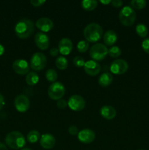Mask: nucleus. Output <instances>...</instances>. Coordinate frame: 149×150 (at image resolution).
I'll return each instance as SVG.
<instances>
[{"mask_svg":"<svg viewBox=\"0 0 149 150\" xmlns=\"http://www.w3.org/2000/svg\"><path fill=\"white\" fill-rule=\"evenodd\" d=\"M34 32V23L31 20L23 18L19 21L15 26V32L18 38L26 39L32 35Z\"/></svg>","mask_w":149,"mask_h":150,"instance_id":"obj_1","label":"nucleus"},{"mask_svg":"<svg viewBox=\"0 0 149 150\" xmlns=\"http://www.w3.org/2000/svg\"><path fill=\"white\" fill-rule=\"evenodd\" d=\"M83 35L86 41L89 42H96L102 38L103 35V30L99 24L91 23L85 27Z\"/></svg>","mask_w":149,"mask_h":150,"instance_id":"obj_2","label":"nucleus"},{"mask_svg":"<svg viewBox=\"0 0 149 150\" xmlns=\"http://www.w3.org/2000/svg\"><path fill=\"white\" fill-rule=\"evenodd\" d=\"M5 143L11 149H19L25 146L26 140L21 133L18 131H13L9 133L6 136Z\"/></svg>","mask_w":149,"mask_h":150,"instance_id":"obj_3","label":"nucleus"},{"mask_svg":"<svg viewBox=\"0 0 149 150\" xmlns=\"http://www.w3.org/2000/svg\"><path fill=\"white\" fill-rule=\"evenodd\" d=\"M119 20L124 26H132L136 20V13L134 9L130 6L123 7L119 13Z\"/></svg>","mask_w":149,"mask_h":150,"instance_id":"obj_4","label":"nucleus"},{"mask_svg":"<svg viewBox=\"0 0 149 150\" xmlns=\"http://www.w3.org/2000/svg\"><path fill=\"white\" fill-rule=\"evenodd\" d=\"M89 54L94 61H102L108 54V49L104 44L96 43L91 48Z\"/></svg>","mask_w":149,"mask_h":150,"instance_id":"obj_5","label":"nucleus"},{"mask_svg":"<svg viewBox=\"0 0 149 150\" xmlns=\"http://www.w3.org/2000/svg\"><path fill=\"white\" fill-rule=\"evenodd\" d=\"M48 94L51 99L58 100L61 99L65 94V87L61 82H54L50 85Z\"/></svg>","mask_w":149,"mask_h":150,"instance_id":"obj_6","label":"nucleus"},{"mask_svg":"<svg viewBox=\"0 0 149 150\" xmlns=\"http://www.w3.org/2000/svg\"><path fill=\"white\" fill-rule=\"evenodd\" d=\"M47 64V58L42 53L36 52L32 55L30 60V65L32 70L40 71L43 70Z\"/></svg>","mask_w":149,"mask_h":150,"instance_id":"obj_7","label":"nucleus"},{"mask_svg":"<svg viewBox=\"0 0 149 150\" xmlns=\"http://www.w3.org/2000/svg\"><path fill=\"white\" fill-rule=\"evenodd\" d=\"M68 106L72 111H80L86 106V101L83 99V97L77 95H74L71 96L69 99Z\"/></svg>","mask_w":149,"mask_h":150,"instance_id":"obj_8","label":"nucleus"},{"mask_svg":"<svg viewBox=\"0 0 149 150\" xmlns=\"http://www.w3.org/2000/svg\"><path fill=\"white\" fill-rule=\"evenodd\" d=\"M129 64L125 60L121 59H115L110 64V71L111 73L115 75H121L125 73L128 70Z\"/></svg>","mask_w":149,"mask_h":150,"instance_id":"obj_9","label":"nucleus"},{"mask_svg":"<svg viewBox=\"0 0 149 150\" xmlns=\"http://www.w3.org/2000/svg\"><path fill=\"white\" fill-rule=\"evenodd\" d=\"M14 105L18 112L24 113L29 110L30 102H29V98L26 95H19L15 98Z\"/></svg>","mask_w":149,"mask_h":150,"instance_id":"obj_10","label":"nucleus"},{"mask_svg":"<svg viewBox=\"0 0 149 150\" xmlns=\"http://www.w3.org/2000/svg\"><path fill=\"white\" fill-rule=\"evenodd\" d=\"M83 68L86 74L91 76H96L101 71L100 64L94 60H89L86 62L83 66Z\"/></svg>","mask_w":149,"mask_h":150,"instance_id":"obj_11","label":"nucleus"},{"mask_svg":"<svg viewBox=\"0 0 149 150\" xmlns=\"http://www.w3.org/2000/svg\"><path fill=\"white\" fill-rule=\"evenodd\" d=\"M13 69L18 75H26L29 73V64L24 59H17L13 64Z\"/></svg>","mask_w":149,"mask_h":150,"instance_id":"obj_12","label":"nucleus"},{"mask_svg":"<svg viewBox=\"0 0 149 150\" xmlns=\"http://www.w3.org/2000/svg\"><path fill=\"white\" fill-rule=\"evenodd\" d=\"M95 133L91 129H83L79 131L77 134V139L83 144H91L94 141Z\"/></svg>","mask_w":149,"mask_h":150,"instance_id":"obj_13","label":"nucleus"},{"mask_svg":"<svg viewBox=\"0 0 149 150\" xmlns=\"http://www.w3.org/2000/svg\"><path fill=\"white\" fill-rule=\"evenodd\" d=\"M35 44L40 50L48 49L50 45L49 38L43 32H38L34 38Z\"/></svg>","mask_w":149,"mask_h":150,"instance_id":"obj_14","label":"nucleus"},{"mask_svg":"<svg viewBox=\"0 0 149 150\" xmlns=\"http://www.w3.org/2000/svg\"><path fill=\"white\" fill-rule=\"evenodd\" d=\"M37 27L43 32H48L53 28V22L49 18H41L35 23Z\"/></svg>","mask_w":149,"mask_h":150,"instance_id":"obj_15","label":"nucleus"},{"mask_svg":"<svg viewBox=\"0 0 149 150\" xmlns=\"http://www.w3.org/2000/svg\"><path fill=\"white\" fill-rule=\"evenodd\" d=\"M72 42L69 38H62L58 43V51L62 55H69L72 50Z\"/></svg>","mask_w":149,"mask_h":150,"instance_id":"obj_16","label":"nucleus"},{"mask_svg":"<svg viewBox=\"0 0 149 150\" xmlns=\"http://www.w3.org/2000/svg\"><path fill=\"white\" fill-rule=\"evenodd\" d=\"M39 143L42 148L45 149H50L55 146L56 139L53 135L50 133H45L41 136Z\"/></svg>","mask_w":149,"mask_h":150,"instance_id":"obj_17","label":"nucleus"},{"mask_svg":"<svg viewBox=\"0 0 149 150\" xmlns=\"http://www.w3.org/2000/svg\"><path fill=\"white\" fill-rule=\"evenodd\" d=\"M116 110L111 105H104L100 109V114L104 119L111 120L116 116Z\"/></svg>","mask_w":149,"mask_h":150,"instance_id":"obj_18","label":"nucleus"},{"mask_svg":"<svg viewBox=\"0 0 149 150\" xmlns=\"http://www.w3.org/2000/svg\"><path fill=\"white\" fill-rule=\"evenodd\" d=\"M117 34L113 30H108L103 36L104 42L108 46H113L117 41Z\"/></svg>","mask_w":149,"mask_h":150,"instance_id":"obj_19","label":"nucleus"},{"mask_svg":"<svg viewBox=\"0 0 149 150\" xmlns=\"http://www.w3.org/2000/svg\"><path fill=\"white\" fill-rule=\"evenodd\" d=\"M112 81H113V77H112V74L106 72V73H102L99 76V79H98V83L102 87H107L112 83Z\"/></svg>","mask_w":149,"mask_h":150,"instance_id":"obj_20","label":"nucleus"},{"mask_svg":"<svg viewBox=\"0 0 149 150\" xmlns=\"http://www.w3.org/2000/svg\"><path fill=\"white\" fill-rule=\"evenodd\" d=\"M39 76L35 72H29L26 77V82L29 86H34L39 82Z\"/></svg>","mask_w":149,"mask_h":150,"instance_id":"obj_21","label":"nucleus"},{"mask_svg":"<svg viewBox=\"0 0 149 150\" xmlns=\"http://www.w3.org/2000/svg\"><path fill=\"white\" fill-rule=\"evenodd\" d=\"M82 7L86 11H91L97 7L98 1L96 0H84L81 2Z\"/></svg>","mask_w":149,"mask_h":150,"instance_id":"obj_22","label":"nucleus"},{"mask_svg":"<svg viewBox=\"0 0 149 150\" xmlns=\"http://www.w3.org/2000/svg\"><path fill=\"white\" fill-rule=\"evenodd\" d=\"M56 66L58 70H64L68 67V61L64 57H58L56 60Z\"/></svg>","mask_w":149,"mask_h":150,"instance_id":"obj_23","label":"nucleus"},{"mask_svg":"<svg viewBox=\"0 0 149 150\" xmlns=\"http://www.w3.org/2000/svg\"><path fill=\"white\" fill-rule=\"evenodd\" d=\"M41 135L37 130H31L27 135V141L31 144L37 142L40 139Z\"/></svg>","mask_w":149,"mask_h":150,"instance_id":"obj_24","label":"nucleus"},{"mask_svg":"<svg viewBox=\"0 0 149 150\" xmlns=\"http://www.w3.org/2000/svg\"><path fill=\"white\" fill-rule=\"evenodd\" d=\"M136 32H137V35L140 36V38H145L148 34V27L144 25L143 23H138L136 26Z\"/></svg>","mask_w":149,"mask_h":150,"instance_id":"obj_25","label":"nucleus"},{"mask_svg":"<svg viewBox=\"0 0 149 150\" xmlns=\"http://www.w3.org/2000/svg\"><path fill=\"white\" fill-rule=\"evenodd\" d=\"M45 77L46 79L50 82H56L58 78V73L54 69H48L45 73Z\"/></svg>","mask_w":149,"mask_h":150,"instance_id":"obj_26","label":"nucleus"},{"mask_svg":"<svg viewBox=\"0 0 149 150\" xmlns=\"http://www.w3.org/2000/svg\"><path fill=\"white\" fill-rule=\"evenodd\" d=\"M121 53H122V51L118 46L113 45L108 49V55L112 58H117L120 57L121 55Z\"/></svg>","mask_w":149,"mask_h":150,"instance_id":"obj_27","label":"nucleus"},{"mask_svg":"<svg viewBox=\"0 0 149 150\" xmlns=\"http://www.w3.org/2000/svg\"><path fill=\"white\" fill-rule=\"evenodd\" d=\"M146 1L145 0H131L130 4L132 8L137 9V10H142L146 6Z\"/></svg>","mask_w":149,"mask_h":150,"instance_id":"obj_28","label":"nucleus"},{"mask_svg":"<svg viewBox=\"0 0 149 150\" xmlns=\"http://www.w3.org/2000/svg\"><path fill=\"white\" fill-rule=\"evenodd\" d=\"M89 42L86 40H81L77 43V49L80 53H84L89 49Z\"/></svg>","mask_w":149,"mask_h":150,"instance_id":"obj_29","label":"nucleus"},{"mask_svg":"<svg viewBox=\"0 0 149 150\" xmlns=\"http://www.w3.org/2000/svg\"><path fill=\"white\" fill-rule=\"evenodd\" d=\"M85 63H86V62H85L84 59L81 57L77 56V57H75L73 59V64H74V66H76L77 67H83Z\"/></svg>","mask_w":149,"mask_h":150,"instance_id":"obj_30","label":"nucleus"},{"mask_svg":"<svg viewBox=\"0 0 149 150\" xmlns=\"http://www.w3.org/2000/svg\"><path fill=\"white\" fill-rule=\"evenodd\" d=\"M56 105L58 108L60 109H63V108H65L68 105V103H67V101L64 99H60L58 100H57Z\"/></svg>","mask_w":149,"mask_h":150,"instance_id":"obj_31","label":"nucleus"},{"mask_svg":"<svg viewBox=\"0 0 149 150\" xmlns=\"http://www.w3.org/2000/svg\"><path fill=\"white\" fill-rule=\"evenodd\" d=\"M142 48L145 52L149 54V38H146L142 42Z\"/></svg>","mask_w":149,"mask_h":150,"instance_id":"obj_32","label":"nucleus"},{"mask_svg":"<svg viewBox=\"0 0 149 150\" xmlns=\"http://www.w3.org/2000/svg\"><path fill=\"white\" fill-rule=\"evenodd\" d=\"M68 132L70 135H72V136H75V135L78 134L79 130L78 128H77L76 126L72 125L68 128Z\"/></svg>","mask_w":149,"mask_h":150,"instance_id":"obj_33","label":"nucleus"},{"mask_svg":"<svg viewBox=\"0 0 149 150\" xmlns=\"http://www.w3.org/2000/svg\"><path fill=\"white\" fill-rule=\"evenodd\" d=\"M30 3L34 7H40L44 3H45V0H32Z\"/></svg>","mask_w":149,"mask_h":150,"instance_id":"obj_34","label":"nucleus"},{"mask_svg":"<svg viewBox=\"0 0 149 150\" xmlns=\"http://www.w3.org/2000/svg\"><path fill=\"white\" fill-rule=\"evenodd\" d=\"M111 4L114 7H121L123 5V1L121 0H113L111 1Z\"/></svg>","mask_w":149,"mask_h":150,"instance_id":"obj_35","label":"nucleus"},{"mask_svg":"<svg viewBox=\"0 0 149 150\" xmlns=\"http://www.w3.org/2000/svg\"><path fill=\"white\" fill-rule=\"evenodd\" d=\"M59 51H58V48H52L50 50V54H51L52 57H56L58 54Z\"/></svg>","mask_w":149,"mask_h":150,"instance_id":"obj_36","label":"nucleus"},{"mask_svg":"<svg viewBox=\"0 0 149 150\" xmlns=\"http://www.w3.org/2000/svg\"><path fill=\"white\" fill-rule=\"evenodd\" d=\"M5 105V101H4V98L3 95L0 93V111L3 108L4 105Z\"/></svg>","mask_w":149,"mask_h":150,"instance_id":"obj_37","label":"nucleus"},{"mask_svg":"<svg viewBox=\"0 0 149 150\" xmlns=\"http://www.w3.org/2000/svg\"><path fill=\"white\" fill-rule=\"evenodd\" d=\"M4 52V46H3V45H1V44H0V57H1V55H3Z\"/></svg>","mask_w":149,"mask_h":150,"instance_id":"obj_38","label":"nucleus"},{"mask_svg":"<svg viewBox=\"0 0 149 150\" xmlns=\"http://www.w3.org/2000/svg\"><path fill=\"white\" fill-rule=\"evenodd\" d=\"M0 150H8V149L4 144L0 143Z\"/></svg>","mask_w":149,"mask_h":150,"instance_id":"obj_39","label":"nucleus"},{"mask_svg":"<svg viewBox=\"0 0 149 150\" xmlns=\"http://www.w3.org/2000/svg\"><path fill=\"white\" fill-rule=\"evenodd\" d=\"M100 2L104 4H110V3H111V1L110 0H108V1H100Z\"/></svg>","mask_w":149,"mask_h":150,"instance_id":"obj_40","label":"nucleus"},{"mask_svg":"<svg viewBox=\"0 0 149 150\" xmlns=\"http://www.w3.org/2000/svg\"><path fill=\"white\" fill-rule=\"evenodd\" d=\"M21 150H32V149H31L30 148H23V149H22Z\"/></svg>","mask_w":149,"mask_h":150,"instance_id":"obj_41","label":"nucleus"},{"mask_svg":"<svg viewBox=\"0 0 149 150\" xmlns=\"http://www.w3.org/2000/svg\"><path fill=\"white\" fill-rule=\"evenodd\" d=\"M139 150H145V149H139Z\"/></svg>","mask_w":149,"mask_h":150,"instance_id":"obj_42","label":"nucleus"}]
</instances>
